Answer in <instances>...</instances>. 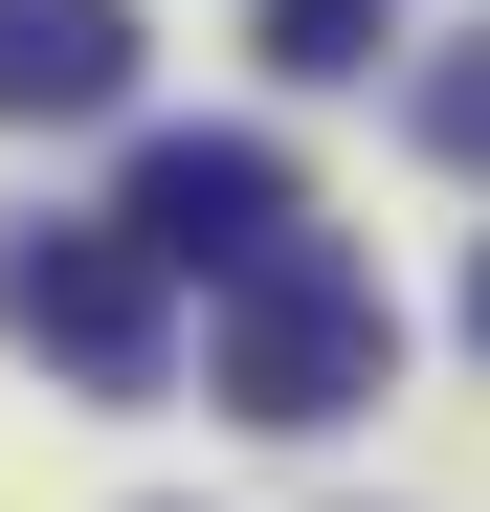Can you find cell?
Returning <instances> with one entry per match:
<instances>
[{"label": "cell", "instance_id": "277c9868", "mask_svg": "<svg viewBox=\"0 0 490 512\" xmlns=\"http://www.w3.org/2000/svg\"><path fill=\"white\" fill-rule=\"evenodd\" d=\"M134 90V0H0V112L23 134H90Z\"/></svg>", "mask_w": 490, "mask_h": 512}, {"label": "cell", "instance_id": "7a4b0ae2", "mask_svg": "<svg viewBox=\"0 0 490 512\" xmlns=\"http://www.w3.org/2000/svg\"><path fill=\"white\" fill-rule=\"evenodd\" d=\"M0 334H23V357H67L90 401H156V357H179V312H156V245H134V223H0Z\"/></svg>", "mask_w": 490, "mask_h": 512}, {"label": "cell", "instance_id": "6da1fadb", "mask_svg": "<svg viewBox=\"0 0 490 512\" xmlns=\"http://www.w3.org/2000/svg\"><path fill=\"white\" fill-rule=\"evenodd\" d=\"M379 379H401V312H379L357 245H268V268L223 290V401L245 423H357Z\"/></svg>", "mask_w": 490, "mask_h": 512}, {"label": "cell", "instance_id": "3957f363", "mask_svg": "<svg viewBox=\"0 0 490 512\" xmlns=\"http://www.w3.org/2000/svg\"><path fill=\"white\" fill-rule=\"evenodd\" d=\"M112 223L156 245V268H223V290H245L268 245H312V179H290L268 134H156L134 179H112Z\"/></svg>", "mask_w": 490, "mask_h": 512}, {"label": "cell", "instance_id": "8992f818", "mask_svg": "<svg viewBox=\"0 0 490 512\" xmlns=\"http://www.w3.org/2000/svg\"><path fill=\"white\" fill-rule=\"evenodd\" d=\"M424 156H446V179H490V45H446V67H424Z\"/></svg>", "mask_w": 490, "mask_h": 512}, {"label": "cell", "instance_id": "5b68a950", "mask_svg": "<svg viewBox=\"0 0 490 512\" xmlns=\"http://www.w3.org/2000/svg\"><path fill=\"white\" fill-rule=\"evenodd\" d=\"M245 45H268L290 90H335V67H379V45H401V0H245Z\"/></svg>", "mask_w": 490, "mask_h": 512}, {"label": "cell", "instance_id": "52a82bcc", "mask_svg": "<svg viewBox=\"0 0 490 512\" xmlns=\"http://www.w3.org/2000/svg\"><path fill=\"white\" fill-rule=\"evenodd\" d=\"M468 334H490V268H468Z\"/></svg>", "mask_w": 490, "mask_h": 512}]
</instances>
